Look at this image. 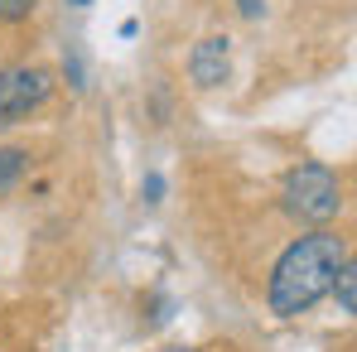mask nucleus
Here are the masks:
<instances>
[{"mask_svg":"<svg viewBox=\"0 0 357 352\" xmlns=\"http://www.w3.org/2000/svg\"><path fill=\"white\" fill-rule=\"evenodd\" d=\"M348 236L338 232H309V236H295L280 261L271 266V285H266V304L275 319H299L309 314L324 294L333 290V275L338 266L348 261Z\"/></svg>","mask_w":357,"mask_h":352,"instance_id":"obj_1","label":"nucleus"},{"mask_svg":"<svg viewBox=\"0 0 357 352\" xmlns=\"http://www.w3.org/2000/svg\"><path fill=\"white\" fill-rule=\"evenodd\" d=\"M285 213L299 222H333L343 213V183L328 164H295L285 174Z\"/></svg>","mask_w":357,"mask_h":352,"instance_id":"obj_2","label":"nucleus"},{"mask_svg":"<svg viewBox=\"0 0 357 352\" xmlns=\"http://www.w3.org/2000/svg\"><path fill=\"white\" fill-rule=\"evenodd\" d=\"M54 97L49 68H5L0 72V125H15Z\"/></svg>","mask_w":357,"mask_h":352,"instance_id":"obj_3","label":"nucleus"},{"mask_svg":"<svg viewBox=\"0 0 357 352\" xmlns=\"http://www.w3.org/2000/svg\"><path fill=\"white\" fill-rule=\"evenodd\" d=\"M232 72V39L227 34H208L198 39V49L188 54V77L198 87H222Z\"/></svg>","mask_w":357,"mask_h":352,"instance_id":"obj_4","label":"nucleus"},{"mask_svg":"<svg viewBox=\"0 0 357 352\" xmlns=\"http://www.w3.org/2000/svg\"><path fill=\"white\" fill-rule=\"evenodd\" d=\"M24 164H29V150H20V145H5L0 150V193H10L24 178Z\"/></svg>","mask_w":357,"mask_h":352,"instance_id":"obj_5","label":"nucleus"},{"mask_svg":"<svg viewBox=\"0 0 357 352\" xmlns=\"http://www.w3.org/2000/svg\"><path fill=\"white\" fill-rule=\"evenodd\" d=\"M333 294H338V309H343V314H357V266H353V256L338 266V275H333Z\"/></svg>","mask_w":357,"mask_h":352,"instance_id":"obj_6","label":"nucleus"},{"mask_svg":"<svg viewBox=\"0 0 357 352\" xmlns=\"http://www.w3.org/2000/svg\"><path fill=\"white\" fill-rule=\"evenodd\" d=\"M34 15V0H0V20L5 24H20V20H29Z\"/></svg>","mask_w":357,"mask_h":352,"instance_id":"obj_7","label":"nucleus"},{"mask_svg":"<svg viewBox=\"0 0 357 352\" xmlns=\"http://www.w3.org/2000/svg\"><path fill=\"white\" fill-rule=\"evenodd\" d=\"M237 10L246 20H261V15H266V0H237Z\"/></svg>","mask_w":357,"mask_h":352,"instance_id":"obj_8","label":"nucleus"},{"mask_svg":"<svg viewBox=\"0 0 357 352\" xmlns=\"http://www.w3.org/2000/svg\"><path fill=\"white\" fill-rule=\"evenodd\" d=\"M145 193H150V203H160V193H165V178L150 174V178H145Z\"/></svg>","mask_w":357,"mask_h":352,"instance_id":"obj_9","label":"nucleus"},{"mask_svg":"<svg viewBox=\"0 0 357 352\" xmlns=\"http://www.w3.org/2000/svg\"><path fill=\"white\" fill-rule=\"evenodd\" d=\"M73 5H92V0H73Z\"/></svg>","mask_w":357,"mask_h":352,"instance_id":"obj_10","label":"nucleus"},{"mask_svg":"<svg viewBox=\"0 0 357 352\" xmlns=\"http://www.w3.org/2000/svg\"><path fill=\"white\" fill-rule=\"evenodd\" d=\"M169 352H188V348H169Z\"/></svg>","mask_w":357,"mask_h":352,"instance_id":"obj_11","label":"nucleus"}]
</instances>
